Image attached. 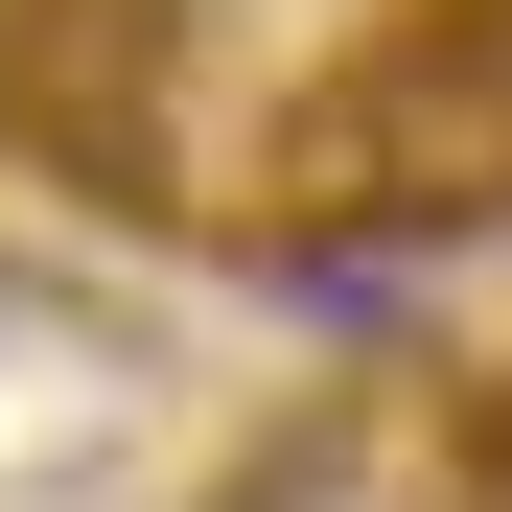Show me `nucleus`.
<instances>
[{
    "mask_svg": "<svg viewBox=\"0 0 512 512\" xmlns=\"http://www.w3.org/2000/svg\"><path fill=\"white\" fill-rule=\"evenodd\" d=\"M0 163L70 210H187V0H0Z\"/></svg>",
    "mask_w": 512,
    "mask_h": 512,
    "instance_id": "obj_1",
    "label": "nucleus"
}]
</instances>
